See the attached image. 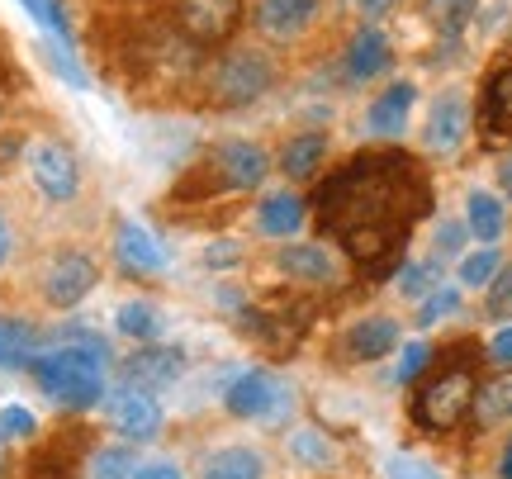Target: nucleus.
<instances>
[{
    "instance_id": "nucleus-14",
    "label": "nucleus",
    "mask_w": 512,
    "mask_h": 479,
    "mask_svg": "<svg viewBox=\"0 0 512 479\" xmlns=\"http://www.w3.org/2000/svg\"><path fill=\"white\" fill-rule=\"evenodd\" d=\"M413 105H418V91H413L408 81H394L389 91H380L375 100H370V110H366L370 133H375V138H399V133L408 129Z\"/></svg>"
},
{
    "instance_id": "nucleus-23",
    "label": "nucleus",
    "mask_w": 512,
    "mask_h": 479,
    "mask_svg": "<svg viewBox=\"0 0 512 479\" xmlns=\"http://www.w3.org/2000/svg\"><path fill=\"white\" fill-rule=\"evenodd\" d=\"M465 223H470V233H475L479 242H498L503 238V223H508L503 200L489 195V190H470V200H465Z\"/></svg>"
},
{
    "instance_id": "nucleus-41",
    "label": "nucleus",
    "mask_w": 512,
    "mask_h": 479,
    "mask_svg": "<svg viewBox=\"0 0 512 479\" xmlns=\"http://www.w3.org/2000/svg\"><path fill=\"white\" fill-rule=\"evenodd\" d=\"M489 356H494L498 366H512V328H498L494 342H489Z\"/></svg>"
},
{
    "instance_id": "nucleus-8",
    "label": "nucleus",
    "mask_w": 512,
    "mask_h": 479,
    "mask_svg": "<svg viewBox=\"0 0 512 479\" xmlns=\"http://www.w3.org/2000/svg\"><path fill=\"white\" fill-rule=\"evenodd\" d=\"M95 280H100V266L86 252H62L43 271V299L53 309H72V304H81L95 290Z\"/></svg>"
},
{
    "instance_id": "nucleus-46",
    "label": "nucleus",
    "mask_w": 512,
    "mask_h": 479,
    "mask_svg": "<svg viewBox=\"0 0 512 479\" xmlns=\"http://www.w3.org/2000/svg\"><path fill=\"white\" fill-rule=\"evenodd\" d=\"M498 181H503V195H512V157L498 166Z\"/></svg>"
},
{
    "instance_id": "nucleus-33",
    "label": "nucleus",
    "mask_w": 512,
    "mask_h": 479,
    "mask_svg": "<svg viewBox=\"0 0 512 479\" xmlns=\"http://www.w3.org/2000/svg\"><path fill=\"white\" fill-rule=\"evenodd\" d=\"M290 451L304 465H328L332 461V442L318 432V427H299V432L290 437Z\"/></svg>"
},
{
    "instance_id": "nucleus-25",
    "label": "nucleus",
    "mask_w": 512,
    "mask_h": 479,
    "mask_svg": "<svg viewBox=\"0 0 512 479\" xmlns=\"http://www.w3.org/2000/svg\"><path fill=\"white\" fill-rule=\"evenodd\" d=\"M422 10L432 19V29H441L446 38H456L470 29V19L479 15V0H422Z\"/></svg>"
},
{
    "instance_id": "nucleus-19",
    "label": "nucleus",
    "mask_w": 512,
    "mask_h": 479,
    "mask_svg": "<svg viewBox=\"0 0 512 479\" xmlns=\"http://www.w3.org/2000/svg\"><path fill=\"white\" fill-rule=\"evenodd\" d=\"M38 356V328L24 318L0 314V370H24Z\"/></svg>"
},
{
    "instance_id": "nucleus-3",
    "label": "nucleus",
    "mask_w": 512,
    "mask_h": 479,
    "mask_svg": "<svg viewBox=\"0 0 512 479\" xmlns=\"http://www.w3.org/2000/svg\"><path fill=\"white\" fill-rule=\"evenodd\" d=\"M475 370L470 366H451L441 370L437 380H427V385L418 389V399H413V418H418V427H427V432H451V427H460L470 413H475Z\"/></svg>"
},
{
    "instance_id": "nucleus-30",
    "label": "nucleus",
    "mask_w": 512,
    "mask_h": 479,
    "mask_svg": "<svg viewBox=\"0 0 512 479\" xmlns=\"http://www.w3.org/2000/svg\"><path fill=\"white\" fill-rule=\"evenodd\" d=\"M43 53H48V62H53V72L62 76L67 86H76V91H86V86H91V76L81 72V62H76L72 43H62V38H48V43H43Z\"/></svg>"
},
{
    "instance_id": "nucleus-27",
    "label": "nucleus",
    "mask_w": 512,
    "mask_h": 479,
    "mask_svg": "<svg viewBox=\"0 0 512 479\" xmlns=\"http://www.w3.org/2000/svg\"><path fill=\"white\" fill-rule=\"evenodd\" d=\"M475 413H479V423H503V418H512V375H498L494 385L479 389Z\"/></svg>"
},
{
    "instance_id": "nucleus-24",
    "label": "nucleus",
    "mask_w": 512,
    "mask_h": 479,
    "mask_svg": "<svg viewBox=\"0 0 512 479\" xmlns=\"http://www.w3.org/2000/svg\"><path fill=\"white\" fill-rule=\"evenodd\" d=\"M114 328L133 337V342H157L162 337V309L157 304H147V299H128L119 304V314H114Z\"/></svg>"
},
{
    "instance_id": "nucleus-45",
    "label": "nucleus",
    "mask_w": 512,
    "mask_h": 479,
    "mask_svg": "<svg viewBox=\"0 0 512 479\" xmlns=\"http://www.w3.org/2000/svg\"><path fill=\"white\" fill-rule=\"evenodd\" d=\"M498 475L512 479V437H508V446H503V461H498Z\"/></svg>"
},
{
    "instance_id": "nucleus-16",
    "label": "nucleus",
    "mask_w": 512,
    "mask_h": 479,
    "mask_svg": "<svg viewBox=\"0 0 512 479\" xmlns=\"http://www.w3.org/2000/svg\"><path fill=\"white\" fill-rule=\"evenodd\" d=\"M275 266L290 280H304V285H332L337 280V257H332L328 247H318V242H290L275 257Z\"/></svg>"
},
{
    "instance_id": "nucleus-36",
    "label": "nucleus",
    "mask_w": 512,
    "mask_h": 479,
    "mask_svg": "<svg viewBox=\"0 0 512 479\" xmlns=\"http://www.w3.org/2000/svg\"><path fill=\"white\" fill-rule=\"evenodd\" d=\"M384 475L389 479H441L432 465L418 461V456H408V451H394V456L384 461Z\"/></svg>"
},
{
    "instance_id": "nucleus-13",
    "label": "nucleus",
    "mask_w": 512,
    "mask_h": 479,
    "mask_svg": "<svg viewBox=\"0 0 512 479\" xmlns=\"http://www.w3.org/2000/svg\"><path fill=\"white\" fill-rule=\"evenodd\" d=\"M465 129H470V105H465V95H441L432 114H427V133H422V143L432 152H456L465 143Z\"/></svg>"
},
{
    "instance_id": "nucleus-12",
    "label": "nucleus",
    "mask_w": 512,
    "mask_h": 479,
    "mask_svg": "<svg viewBox=\"0 0 512 479\" xmlns=\"http://www.w3.org/2000/svg\"><path fill=\"white\" fill-rule=\"evenodd\" d=\"M266 171H271V157L256 148V143H223L214 152V176L228 190H252V185L266 181Z\"/></svg>"
},
{
    "instance_id": "nucleus-40",
    "label": "nucleus",
    "mask_w": 512,
    "mask_h": 479,
    "mask_svg": "<svg viewBox=\"0 0 512 479\" xmlns=\"http://www.w3.org/2000/svg\"><path fill=\"white\" fill-rule=\"evenodd\" d=\"M460 238H465V228H460V223H441V233H437V252H441V257H451V252H460Z\"/></svg>"
},
{
    "instance_id": "nucleus-17",
    "label": "nucleus",
    "mask_w": 512,
    "mask_h": 479,
    "mask_svg": "<svg viewBox=\"0 0 512 479\" xmlns=\"http://www.w3.org/2000/svg\"><path fill=\"white\" fill-rule=\"evenodd\" d=\"M342 347H347L351 361H366V366L370 361H384L389 351L399 347V323H394V318L370 314V318H361V323L347 332V342H342Z\"/></svg>"
},
{
    "instance_id": "nucleus-42",
    "label": "nucleus",
    "mask_w": 512,
    "mask_h": 479,
    "mask_svg": "<svg viewBox=\"0 0 512 479\" xmlns=\"http://www.w3.org/2000/svg\"><path fill=\"white\" fill-rule=\"evenodd\" d=\"M133 479H181V470H176L171 461H152V465H138Z\"/></svg>"
},
{
    "instance_id": "nucleus-22",
    "label": "nucleus",
    "mask_w": 512,
    "mask_h": 479,
    "mask_svg": "<svg viewBox=\"0 0 512 479\" xmlns=\"http://www.w3.org/2000/svg\"><path fill=\"white\" fill-rule=\"evenodd\" d=\"M200 479H266V461L252 446H219L209 461H204Z\"/></svg>"
},
{
    "instance_id": "nucleus-15",
    "label": "nucleus",
    "mask_w": 512,
    "mask_h": 479,
    "mask_svg": "<svg viewBox=\"0 0 512 479\" xmlns=\"http://www.w3.org/2000/svg\"><path fill=\"white\" fill-rule=\"evenodd\" d=\"M114 252L124 261L128 271H138V276H157L166 271V247L152 233H147L143 223H119V233H114Z\"/></svg>"
},
{
    "instance_id": "nucleus-4",
    "label": "nucleus",
    "mask_w": 512,
    "mask_h": 479,
    "mask_svg": "<svg viewBox=\"0 0 512 479\" xmlns=\"http://www.w3.org/2000/svg\"><path fill=\"white\" fill-rule=\"evenodd\" d=\"M275 67L266 53H223L209 72V100L233 110V105H252L271 91Z\"/></svg>"
},
{
    "instance_id": "nucleus-2",
    "label": "nucleus",
    "mask_w": 512,
    "mask_h": 479,
    "mask_svg": "<svg viewBox=\"0 0 512 479\" xmlns=\"http://www.w3.org/2000/svg\"><path fill=\"white\" fill-rule=\"evenodd\" d=\"M34 380L38 389L62 408H95L105 399V380H110V351L95 332H67V342L53 351L34 356Z\"/></svg>"
},
{
    "instance_id": "nucleus-35",
    "label": "nucleus",
    "mask_w": 512,
    "mask_h": 479,
    "mask_svg": "<svg viewBox=\"0 0 512 479\" xmlns=\"http://www.w3.org/2000/svg\"><path fill=\"white\" fill-rule=\"evenodd\" d=\"M34 432H38V418L24 404L0 408V442H5V437H10V442H24V437H34Z\"/></svg>"
},
{
    "instance_id": "nucleus-34",
    "label": "nucleus",
    "mask_w": 512,
    "mask_h": 479,
    "mask_svg": "<svg viewBox=\"0 0 512 479\" xmlns=\"http://www.w3.org/2000/svg\"><path fill=\"white\" fill-rule=\"evenodd\" d=\"M460 309V290H451V285H437L432 295L418 304V323L422 328H432V323H441V318H451Z\"/></svg>"
},
{
    "instance_id": "nucleus-37",
    "label": "nucleus",
    "mask_w": 512,
    "mask_h": 479,
    "mask_svg": "<svg viewBox=\"0 0 512 479\" xmlns=\"http://www.w3.org/2000/svg\"><path fill=\"white\" fill-rule=\"evenodd\" d=\"M427 361H432V347H427V342H408V347H403V356H399L394 380H399V385H413V380H418V370L427 366Z\"/></svg>"
},
{
    "instance_id": "nucleus-28",
    "label": "nucleus",
    "mask_w": 512,
    "mask_h": 479,
    "mask_svg": "<svg viewBox=\"0 0 512 479\" xmlns=\"http://www.w3.org/2000/svg\"><path fill=\"white\" fill-rule=\"evenodd\" d=\"M503 271V261H498L494 247H484V252H470V257L460 261V285L465 290H489V280Z\"/></svg>"
},
{
    "instance_id": "nucleus-20",
    "label": "nucleus",
    "mask_w": 512,
    "mask_h": 479,
    "mask_svg": "<svg viewBox=\"0 0 512 479\" xmlns=\"http://www.w3.org/2000/svg\"><path fill=\"white\" fill-rule=\"evenodd\" d=\"M323 162H328V133H299V138H290L285 152H280V171H285L290 181H309Z\"/></svg>"
},
{
    "instance_id": "nucleus-39",
    "label": "nucleus",
    "mask_w": 512,
    "mask_h": 479,
    "mask_svg": "<svg viewBox=\"0 0 512 479\" xmlns=\"http://www.w3.org/2000/svg\"><path fill=\"white\" fill-rule=\"evenodd\" d=\"M394 5H399V0H347V10L361 19H380V15H389Z\"/></svg>"
},
{
    "instance_id": "nucleus-31",
    "label": "nucleus",
    "mask_w": 512,
    "mask_h": 479,
    "mask_svg": "<svg viewBox=\"0 0 512 479\" xmlns=\"http://www.w3.org/2000/svg\"><path fill=\"white\" fill-rule=\"evenodd\" d=\"M24 5V15H34V24H43L53 38L62 43H72V24H67V10H62V0H19Z\"/></svg>"
},
{
    "instance_id": "nucleus-11",
    "label": "nucleus",
    "mask_w": 512,
    "mask_h": 479,
    "mask_svg": "<svg viewBox=\"0 0 512 479\" xmlns=\"http://www.w3.org/2000/svg\"><path fill=\"white\" fill-rule=\"evenodd\" d=\"M256 29L275 43H290L309 29L313 19H318V0H256Z\"/></svg>"
},
{
    "instance_id": "nucleus-43",
    "label": "nucleus",
    "mask_w": 512,
    "mask_h": 479,
    "mask_svg": "<svg viewBox=\"0 0 512 479\" xmlns=\"http://www.w3.org/2000/svg\"><path fill=\"white\" fill-rule=\"evenodd\" d=\"M15 257V233H10V223H5V214H0V266Z\"/></svg>"
},
{
    "instance_id": "nucleus-29",
    "label": "nucleus",
    "mask_w": 512,
    "mask_h": 479,
    "mask_svg": "<svg viewBox=\"0 0 512 479\" xmlns=\"http://www.w3.org/2000/svg\"><path fill=\"white\" fill-rule=\"evenodd\" d=\"M133 470H138V461L128 446H100L91 456V479H133Z\"/></svg>"
},
{
    "instance_id": "nucleus-6",
    "label": "nucleus",
    "mask_w": 512,
    "mask_h": 479,
    "mask_svg": "<svg viewBox=\"0 0 512 479\" xmlns=\"http://www.w3.org/2000/svg\"><path fill=\"white\" fill-rule=\"evenodd\" d=\"M242 24V0H176V29L190 43H223Z\"/></svg>"
},
{
    "instance_id": "nucleus-1",
    "label": "nucleus",
    "mask_w": 512,
    "mask_h": 479,
    "mask_svg": "<svg viewBox=\"0 0 512 479\" xmlns=\"http://www.w3.org/2000/svg\"><path fill=\"white\" fill-rule=\"evenodd\" d=\"M422 214H427V181H422L418 162L403 152L351 157L318 190L323 233L342 242L347 257L370 276H384L399 266L408 233Z\"/></svg>"
},
{
    "instance_id": "nucleus-18",
    "label": "nucleus",
    "mask_w": 512,
    "mask_h": 479,
    "mask_svg": "<svg viewBox=\"0 0 512 479\" xmlns=\"http://www.w3.org/2000/svg\"><path fill=\"white\" fill-rule=\"evenodd\" d=\"M389 62H394V53H389V38H384L380 29H361V34L351 38L347 76L356 86H361V81H375L380 72H389Z\"/></svg>"
},
{
    "instance_id": "nucleus-32",
    "label": "nucleus",
    "mask_w": 512,
    "mask_h": 479,
    "mask_svg": "<svg viewBox=\"0 0 512 479\" xmlns=\"http://www.w3.org/2000/svg\"><path fill=\"white\" fill-rule=\"evenodd\" d=\"M437 266L432 261H408V266H399V290L408 299H427L432 290H437Z\"/></svg>"
},
{
    "instance_id": "nucleus-9",
    "label": "nucleus",
    "mask_w": 512,
    "mask_h": 479,
    "mask_svg": "<svg viewBox=\"0 0 512 479\" xmlns=\"http://www.w3.org/2000/svg\"><path fill=\"white\" fill-rule=\"evenodd\" d=\"M110 423L124 442H152V437L162 432V404H157L147 389L119 385L110 394Z\"/></svg>"
},
{
    "instance_id": "nucleus-7",
    "label": "nucleus",
    "mask_w": 512,
    "mask_h": 479,
    "mask_svg": "<svg viewBox=\"0 0 512 479\" xmlns=\"http://www.w3.org/2000/svg\"><path fill=\"white\" fill-rule=\"evenodd\" d=\"M29 176L53 204L76 200V190H81V166H76V152L67 143H34L29 148Z\"/></svg>"
},
{
    "instance_id": "nucleus-26",
    "label": "nucleus",
    "mask_w": 512,
    "mask_h": 479,
    "mask_svg": "<svg viewBox=\"0 0 512 479\" xmlns=\"http://www.w3.org/2000/svg\"><path fill=\"white\" fill-rule=\"evenodd\" d=\"M484 124L494 133H512V67L489 81V95H484Z\"/></svg>"
},
{
    "instance_id": "nucleus-10",
    "label": "nucleus",
    "mask_w": 512,
    "mask_h": 479,
    "mask_svg": "<svg viewBox=\"0 0 512 479\" xmlns=\"http://www.w3.org/2000/svg\"><path fill=\"white\" fill-rule=\"evenodd\" d=\"M181 375H185V351L181 347H138L124 366H119V380H124L128 389H147V394L176 385Z\"/></svg>"
},
{
    "instance_id": "nucleus-5",
    "label": "nucleus",
    "mask_w": 512,
    "mask_h": 479,
    "mask_svg": "<svg viewBox=\"0 0 512 479\" xmlns=\"http://www.w3.org/2000/svg\"><path fill=\"white\" fill-rule=\"evenodd\" d=\"M223 408L242 423H280L294 408V394L271 370H242L238 380L223 389Z\"/></svg>"
},
{
    "instance_id": "nucleus-21",
    "label": "nucleus",
    "mask_w": 512,
    "mask_h": 479,
    "mask_svg": "<svg viewBox=\"0 0 512 479\" xmlns=\"http://www.w3.org/2000/svg\"><path fill=\"white\" fill-rule=\"evenodd\" d=\"M256 223H261V233L266 238H290L304 228V200L290 195V190H280V195H266L261 209H256Z\"/></svg>"
},
{
    "instance_id": "nucleus-38",
    "label": "nucleus",
    "mask_w": 512,
    "mask_h": 479,
    "mask_svg": "<svg viewBox=\"0 0 512 479\" xmlns=\"http://www.w3.org/2000/svg\"><path fill=\"white\" fill-rule=\"evenodd\" d=\"M512 314V271H498L489 280V318H508Z\"/></svg>"
},
{
    "instance_id": "nucleus-44",
    "label": "nucleus",
    "mask_w": 512,
    "mask_h": 479,
    "mask_svg": "<svg viewBox=\"0 0 512 479\" xmlns=\"http://www.w3.org/2000/svg\"><path fill=\"white\" fill-rule=\"evenodd\" d=\"M204 261H209V266H233V261H238V252H233V247H209V252H204Z\"/></svg>"
}]
</instances>
